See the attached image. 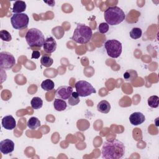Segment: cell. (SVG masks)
<instances>
[{"mask_svg": "<svg viewBox=\"0 0 159 159\" xmlns=\"http://www.w3.org/2000/svg\"><path fill=\"white\" fill-rule=\"evenodd\" d=\"M53 107L57 111H63L66 109L67 104L65 100L57 98L55 99L53 102Z\"/></svg>", "mask_w": 159, "mask_h": 159, "instance_id": "obj_16", "label": "cell"}, {"mask_svg": "<svg viewBox=\"0 0 159 159\" xmlns=\"http://www.w3.org/2000/svg\"><path fill=\"white\" fill-rule=\"evenodd\" d=\"M76 92L80 97H86L93 93H96V91L91 83L84 80H80L75 83Z\"/></svg>", "mask_w": 159, "mask_h": 159, "instance_id": "obj_7", "label": "cell"}, {"mask_svg": "<svg viewBox=\"0 0 159 159\" xmlns=\"http://www.w3.org/2000/svg\"><path fill=\"white\" fill-rule=\"evenodd\" d=\"M97 109L99 112L101 113L107 114L111 110V104L108 101L106 100H102L98 104Z\"/></svg>", "mask_w": 159, "mask_h": 159, "instance_id": "obj_15", "label": "cell"}, {"mask_svg": "<svg viewBox=\"0 0 159 159\" xmlns=\"http://www.w3.org/2000/svg\"><path fill=\"white\" fill-rule=\"evenodd\" d=\"M14 143L12 140L7 139L0 142V151L2 153L7 155L14 151Z\"/></svg>", "mask_w": 159, "mask_h": 159, "instance_id": "obj_10", "label": "cell"}, {"mask_svg": "<svg viewBox=\"0 0 159 159\" xmlns=\"http://www.w3.org/2000/svg\"><path fill=\"white\" fill-rule=\"evenodd\" d=\"M124 78L127 81H132L137 78V73L134 70H129L124 74Z\"/></svg>", "mask_w": 159, "mask_h": 159, "instance_id": "obj_21", "label": "cell"}, {"mask_svg": "<svg viewBox=\"0 0 159 159\" xmlns=\"http://www.w3.org/2000/svg\"><path fill=\"white\" fill-rule=\"evenodd\" d=\"M79 97L80 96L76 92H73L70 97L68 98V104L70 106L77 105L80 101Z\"/></svg>", "mask_w": 159, "mask_h": 159, "instance_id": "obj_24", "label": "cell"}, {"mask_svg": "<svg viewBox=\"0 0 159 159\" xmlns=\"http://www.w3.org/2000/svg\"><path fill=\"white\" fill-rule=\"evenodd\" d=\"M27 126L30 129L35 130L40 126V120L35 117H30L27 121Z\"/></svg>", "mask_w": 159, "mask_h": 159, "instance_id": "obj_17", "label": "cell"}, {"mask_svg": "<svg viewBox=\"0 0 159 159\" xmlns=\"http://www.w3.org/2000/svg\"><path fill=\"white\" fill-rule=\"evenodd\" d=\"M57 42L52 37H47L45 40V42L43 45L44 51L48 53H51L55 52L57 49Z\"/></svg>", "mask_w": 159, "mask_h": 159, "instance_id": "obj_11", "label": "cell"}, {"mask_svg": "<svg viewBox=\"0 0 159 159\" xmlns=\"http://www.w3.org/2000/svg\"><path fill=\"white\" fill-rule=\"evenodd\" d=\"M26 4L23 1H16L13 5L12 12L14 14H20L26 9Z\"/></svg>", "mask_w": 159, "mask_h": 159, "instance_id": "obj_14", "label": "cell"}, {"mask_svg": "<svg viewBox=\"0 0 159 159\" xmlns=\"http://www.w3.org/2000/svg\"><path fill=\"white\" fill-rule=\"evenodd\" d=\"M93 36L91 27L82 24H78L73 32L71 39L75 42L80 44L88 43Z\"/></svg>", "mask_w": 159, "mask_h": 159, "instance_id": "obj_3", "label": "cell"}, {"mask_svg": "<svg viewBox=\"0 0 159 159\" xmlns=\"http://www.w3.org/2000/svg\"><path fill=\"white\" fill-rule=\"evenodd\" d=\"M16 64L14 57L7 52H0V68L1 70H10Z\"/></svg>", "mask_w": 159, "mask_h": 159, "instance_id": "obj_8", "label": "cell"}, {"mask_svg": "<svg viewBox=\"0 0 159 159\" xmlns=\"http://www.w3.org/2000/svg\"><path fill=\"white\" fill-rule=\"evenodd\" d=\"M145 120V116L140 112H135L130 114L129 121L134 125H138L142 124Z\"/></svg>", "mask_w": 159, "mask_h": 159, "instance_id": "obj_13", "label": "cell"}, {"mask_svg": "<svg viewBox=\"0 0 159 159\" xmlns=\"http://www.w3.org/2000/svg\"><path fill=\"white\" fill-rule=\"evenodd\" d=\"M109 25L106 22H102L98 26V29L100 33L105 34L109 30Z\"/></svg>", "mask_w": 159, "mask_h": 159, "instance_id": "obj_26", "label": "cell"}, {"mask_svg": "<svg viewBox=\"0 0 159 159\" xmlns=\"http://www.w3.org/2000/svg\"><path fill=\"white\" fill-rule=\"evenodd\" d=\"M0 37L2 40L5 42H10L12 40L11 34L6 30H1L0 31Z\"/></svg>", "mask_w": 159, "mask_h": 159, "instance_id": "obj_25", "label": "cell"}, {"mask_svg": "<svg viewBox=\"0 0 159 159\" xmlns=\"http://www.w3.org/2000/svg\"><path fill=\"white\" fill-rule=\"evenodd\" d=\"M104 17L108 25H116L121 23L125 18L123 10L117 6L109 7L104 12Z\"/></svg>", "mask_w": 159, "mask_h": 159, "instance_id": "obj_2", "label": "cell"}, {"mask_svg": "<svg viewBox=\"0 0 159 159\" xmlns=\"http://www.w3.org/2000/svg\"><path fill=\"white\" fill-rule=\"evenodd\" d=\"M31 107L34 109H39L42 107L43 101L39 97H34L30 101Z\"/></svg>", "mask_w": 159, "mask_h": 159, "instance_id": "obj_20", "label": "cell"}, {"mask_svg": "<svg viewBox=\"0 0 159 159\" xmlns=\"http://www.w3.org/2000/svg\"><path fill=\"white\" fill-rule=\"evenodd\" d=\"M148 104L152 108H156L159 105V98L156 95L151 96L148 98Z\"/></svg>", "mask_w": 159, "mask_h": 159, "instance_id": "obj_22", "label": "cell"}, {"mask_svg": "<svg viewBox=\"0 0 159 159\" xmlns=\"http://www.w3.org/2000/svg\"><path fill=\"white\" fill-rule=\"evenodd\" d=\"M26 42L30 47H42L45 42V37L38 29L31 28L27 30L25 36Z\"/></svg>", "mask_w": 159, "mask_h": 159, "instance_id": "obj_4", "label": "cell"}, {"mask_svg": "<svg viewBox=\"0 0 159 159\" xmlns=\"http://www.w3.org/2000/svg\"><path fill=\"white\" fill-rule=\"evenodd\" d=\"M124 144L117 139L106 141L103 143L101 153L103 158L119 159L125 154Z\"/></svg>", "mask_w": 159, "mask_h": 159, "instance_id": "obj_1", "label": "cell"}, {"mask_svg": "<svg viewBox=\"0 0 159 159\" xmlns=\"http://www.w3.org/2000/svg\"><path fill=\"white\" fill-rule=\"evenodd\" d=\"M107 54L111 58H117L122 53V43L117 40L111 39L104 43Z\"/></svg>", "mask_w": 159, "mask_h": 159, "instance_id": "obj_5", "label": "cell"}, {"mask_svg": "<svg viewBox=\"0 0 159 159\" xmlns=\"http://www.w3.org/2000/svg\"><path fill=\"white\" fill-rule=\"evenodd\" d=\"M40 53L39 51L38 50H34L32 54V58H35V59H37L40 57Z\"/></svg>", "mask_w": 159, "mask_h": 159, "instance_id": "obj_27", "label": "cell"}, {"mask_svg": "<svg viewBox=\"0 0 159 159\" xmlns=\"http://www.w3.org/2000/svg\"><path fill=\"white\" fill-rule=\"evenodd\" d=\"M130 37L133 39H138L141 37L142 35V31L140 28L139 27H134L130 30Z\"/></svg>", "mask_w": 159, "mask_h": 159, "instance_id": "obj_23", "label": "cell"}, {"mask_svg": "<svg viewBox=\"0 0 159 159\" xmlns=\"http://www.w3.org/2000/svg\"><path fill=\"white\" fill-rule=\"evenodd\" d=\"M55 87L54 82L50 79H46L44 81H43L41 83V88L47 91H51Z\"/></svg>", "mask_w": 159, "mask_h": 159, "instance_id": "obj_18", "label": "cell"}, {"mask_svg": "<svg viewBox=\"0 0 159 159\" xmlns=\"http://www.w3.org/2000/svg\"><path fill=\"white\" fill-rule=\"evenodd\" d=\"M11 22L14 29L20 30L27 27L29 18L25 13L14 14L11 17Z\"/></svg>", "mask_w": 159, "mask_h": 159, "instance_id": "obj_6", "label": "cell"}, {"mask_svg": "<svg viewBox=\"0 0 159 159\" xmlns=\"http://www.w3.org/2000/svg\"><path fill=\"white\" fill-rule=\"evenodd\" d=\"M73 88L70 86H61L57 88L55 92L56 96L60 99H68L73 93Z\"/></svg>", "mask_w": 159, "mask_h": 159, "instance_id": "obj_9", "label": "cell"}, {"mask_svg": "<svg viewBox=\"0 0 159 159\" xmlns=\"http://www.w3.org/2000/svg\"><path fill=\"white\" fill-rule=\"evenodd\" d=\"M1 124L2 127L6 130H12L16 126V121L11 115L4 116L2 119Z\"/></svg>", "mask_w": 159, "mask_h": 159, "instance_id": "obj_12", "label": "cell"}, {"mask_svg": "<svg viewBox=\"0 0 159 159\" xmlns=\"http://www.w3.org/2000/svg\"><path fill=\"white\" fill-rule=\"evenodd\" d=\"M40 63L45 67H50L53 63V60L48 55H43L40 58Z\"/></svg>", "mask_w": 159, "mask_h": 159, "instance_id": "obj_19", "label": "cell"}]
</instances>
